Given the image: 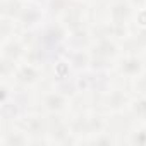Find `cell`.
Here are the masks:
<instances>
[{"mask_svg":"<svg viewBox=\"0 0 146 146\" xmlns=\"http://www.w3.org/2000/svg\"><path fill=\"white\" fill-rule=\"evenodd\" d=\"M2 52V57L4 58H9V60H14V62H23L24 60V55L28 52V46L26 43L17 38V36H12L5 41H2V48H0Z\"/></svg>","mask_w":146,"mask_h":146,"instance_id":"52a82bcc","label":"cell"},{"mask_svg":"<svg viewBox=\"0 0 146 146\" xmlns=\"http://www.w3.org/2000/svg\"><path fill=\"white\" fill-rule=\"evenodd\" d=\"M29 143V136L23 129H14L11 132H5L0 144L2 146H24Z\"/></svg>","mask_w":146,"mask_h":146,"instance_id":"9a60e30c","label":"cell"},{"mask_svg":"<svg viewBox=\"0 0 146 146\" xmlns=\"http://www.w3.org/2000/svg\"><path fill=\"white\" fill-rule=\"evenodd\" d=\"M129 107H131V110H132V113H134L136 117L146 119V95H143V96L132 100Z\"/></svg>","mask_w":146,"mask_h":146,"instance_id":"d6986e66","label":"cell"},{"mask_svg":"<svg viewBox=\"0 0 146 146\" xmlns=\"http://www.w3.org/2000/svg\"><path fill=\"white\" fill-rule=\"evenodd\" d=\"M14 79L23 86H33L41 79V67L29 64V62H19L14 72Z\"/></svg>","mask_w":146,"mask_h":146,"instance_id":"277c9868","label":"cell"},{"mask_svg":"<svg viewBox=\"0 0 146 146\" xmlns=\"http://www.w3.org/2000/svg\"><path fill=\"white\" fill-rule=\"evenodd\" d=\"M132 144H146V127H139L134 132H131V139Z\"/></svg>","mask_w":146,"mask_h":146,"instance_id":"603a6c76","label":"cell"},{"mask_svg":"<svg viewBox=\"0 0 146 146\" xmlns=\"http://www.w3.org/2000/svg\"><path fill=\"white\" fill-rule=\"evenodd\" d=\"M90 55H91V69H107L112 60H115L120 55V46L112 36H100L96 41L90 45Z\"/></svg>","mask_w":146,"mask_h":146,"instance_id":"6da1fadb","label":"cell"},{"mask_svg":"<svg viewBox=\"0 0 146 146\" xmlns=\"http://www.w3.org/2000/svg\"><path fill=\"white\" fill-rule=\"evenodd\" d=\"M21 2L23 4H28V2H33V0H21Z\"/></svg>","mask_w":146,"mask_h":146,"instance_id":"4316f807","label":"cell"},{"mask_svg":"<svg viewBox=\"0 0 146 146\" xmlns=\"http://www.w3.org/2000/svg\"><path fill=\"white\" fill-rule=\"evenodd\" d=\"M72 43L76 48H83V45H91V33L86 26H81L74 31H69L67 43Z\"/></svg>","mask_w":146,"mask_h":146,"instance_id":"5bb4252c","label":"cell"},{"mask_svg":"<svg viewBox=\"0 0 146 146\" xmlns=\"http://www.w3.org/2000/svg\"><path fill=\"white\" fill-rule=\"evenodd\" d=\"M23 9H24V4L21 0H2V17L17 19Z\"/></svg>","mask_w":146,"mask_h":146,"instance_id":"2e32d148","label":"cell"},{"mask_svg":"<svg viewBox=\"0 0 146 146\" xmlns=\"http://www.w3.org/2000/svg\"><path fill=\"white\" fill-rule=\"evenodd\" d=\"M67 36H69V31L65 29V26L62 23H53V24H48L41 31L40 43H43L45 46H57L67 41Z\"/></svg>","mask_w":146,"mask_h":146,"instance_id":"8992f818","label":"cell"},{"mask_svg":"<svg viewBox=\"0 0 146 146\" xmlns=\"http://www.w3.org/2000/svg\"><path fill=\"white\" fill-rule=\"evenodd\" d=\"M41 105H43V108L46 110V112H50V113H60V112H64L65 108H67V105H69V96L67 95H64L62 91H46L43 96H41Z\"/></svg>","mask_w":146,"mask_h":146,"instance_id":"ba28073f","label":"cell"},{"mask_svg":"<svg viewBox=\"0 0 146 146\" xmlns=\"http://www.w3.org/2000/svg\"><path fill=\"white\" fill-rule=\"evenodd\" d=\"M16 19H11V17H2L0 21V36H2V41L16 36Z\"/></svg>","mask_w":146,"mask_h":146,"instance_id":"ac0fdd59","label":"cell"},{"mask_svg":"<svg viewBox=\"0 0 146 146\" xmlns=\"http://www.w3.org/2000/svg\"><path fill=\"white\" fill-rule=\"evenodd\" d=\"M129 2L132 4V7L137 11V9H143V7H146V0H129Z\"/></svg>","mask_w":146,"mask_h":146,"instance_id":"484cf974","label":"cell"},{"mask_svg":"<svg viewBox=\"0 0 146 146\" xmlns=\"http://www.w3.org/2000/svg\"><path fill=\"white\" fill-rule=\"evenodd\" d=\"M67 60L72 67L76 69H86L91 64V55L90 50H83V48H72L67 53Z\"/></svg>","mask_w":146,"mask_h":146,"instance_id":"4fadbf2b","label":"cell"},{"mask_svg":"<svg viewBox=\"0 0 146 146\" xmlns=\"http://www.w3.org/2000/svg\"><path fill=\"white\" fill-rule=\"evenodd\" d=\"M134 7L129 0H113L108 5V21L112 26L125 28L129 21L134 17Z\"/></svg>","mask_w":146,"mask_h":146,"instance_id":"7a4b0ae2","label":"cell"},{"mask_svg":"<svg viewBox=\"0 0 146 146\" xmlns=\"http://www.w3.org/2000/svg\"><path fill=\"white\" fill-rule=\"evenodd\" d=\"M83 2H93V0H83Z\"/></svg>","mask_w":146,"mask_h":146,"instance_id":"83f0119b","label":"cell"},{"mask_svg":"<svg viewBox=\"0 0 146 146\" xmlns=\"http://www.w3.org/2000/svg\"><path fill=\"white\" fill-rule=\"evenodd\" d=\"M43 19V12L40 7H31V5H24V9L21 11V14L17 16V24L24 29H33L36 28Z\"/></svg>","mask_w":146,"mask_h":146,"instance_id":"7c38bea8","label":"cell"},{"mask_svg":"<svg viewBox=\"0 0 146 146\" xmlns=\"http://www.w3.org/2000/svg\"><path fill=\"white\" fill-rule=\"evenodd\" d=\"M60 19H62L60 23L65 26L67 31H74V29L84 26V12L78 5H69L65 9V12L60 16Z\"/></svg>","mask_w":146,"mask_h":146,"instance_id":"8fae6325","label":"cell"},{"mask_svg":"<svg viewBox=\"0 0 146 146\" xmlns=\"http://www.w3.org/2000/svg\"><path fill=\"white\" fill-rule=\"evenodd\" d=\"M105 132H98V134H95V137L93 139H90V143H93V144H110L113 139L110 137V136H103Z\"/></svg>","mask_w":146,"mask_h":146,"instance_id":"d4e9b609","label":"cell"},{"mask_svg":"<svg viewBox=\"0 0 146 146\" xmlns=\"http://www.w3.org/2000/svg\"><path fill=\"white\" fill-rule=\"evenodd\" d=\"M43 60H45V50L41 48V43L38 46H28V52L24 55V62H29V64L41 67Z\"/></svg>","mask_w":146,"mask_h":146,"instance_id":"e0dca14e","label":"cell"},{"mask_svg":"<svg viewBox=\"0 0 146 146\" xmlns=\"http://www.w3.org/2000/svg\"><path fill=\"white\" fill-rule=\"evenodd\" d=\"M21 129L33 137H40L48 134V120L41 113H28L21 120Z\"/></svg>","mask_w":146,"mask_h":146,"instance_id":"5b68a950","label":"cell"},{"mask_svg":"<svg viewBox=\"0 0 146 146\" xmlns=\"http://www.w3.org/2000/svg\"><path fill=\"white\" fill-rule=\"evenodd\" d=\"M132 45L139 50H146V28H139V31L131 38Z\"/></svg>","mask_w":146,"mask_h":146,"instance_id":"7402d4cb","label":"cell"},{"mask_svg":"<svg viewBox=\"0 0 146 146\" xmlns=\"http://www.w3.org/2000/svg\"><path fill=\"white\" fill-rule=\"evenodd\" d=\"M52 137V141H57V143H67L69 141V136H70V127L69 124H65L57 113H53L50 119H48V134Z\"/></svg>","mask_w":146,"mask_h":146,"instance_id":"9c48e42d","label":"cell"},{"mask_svg":"<svg viewBox=\"0 0 146 146\" xmlns=\"http://www.w3.org/2000/svg\"><path fill=\"white\" fill-rule=\"evenodd\" d=\"M69 5V0H48V11L55 16H62Z\"/></svg>","mask_w":146,"mask_h":146,"instance_id":"44dd1931","label":"cell"},{"mask_svg":"<svg viewBox=\"0 0 146 146\" xmlns=\"http://www.w3.org/2000/svg\"><path fill=\"white\" fill-rule=\"evenodd\" d=\"M115 69H117V72H119L120 76L129 78V79H134V78H137V76L143 74L144 62L136 53H129V55H124V57H120L117 60Z\"/></svg>","mask_w":146,"mask_h":146,"instance_id":"3957f363","label":"cell"},{"mask_svg":"<svg viewBox=\"0 0 146 146\" xmlns=\"http://www.w3.org/2000/svg\"><path fill=\"white\" fill-rule=\"evenodd\" d=\"M134 21H136V26H137V28H146V7L136 11Z\"/></svg>","mask_w":146,"mask_h":146,"instance_id":"cb8c5ba5","label":"cell"},{"mask_svg":"<svg viewBox=\"0 0 146 146\" xmlns=\"http://www.w3.org/2000/svg\"><path fill=\"white\" fill-rule=\"evenodd\" d=\"M132 102V98L124 93L122 90H110L107 95H105V100H103V105L107 110L110 112H120L124 110L125 107H129Z\"/></svg>","mask_w":146,"mask_h":146,"instance_id":"30bf717a","label":"cell"},{"mask_svg":"<svg viewBox=\"0 0 146 146\" xmlns=\"http://www.w3.org/2000/svg\"><path fill=\"white\" fill-rule=\"evenodd\" d=\"M70 64H69V60H58L57 64H55V69H53V72H55V78L57 79H60V81H64V79H67L69 78V70H70Z\"/></svg>","mask_w":146,"mask_h":146,"instance_id":"ffe728a7","label":"cell"}]
</instances>
